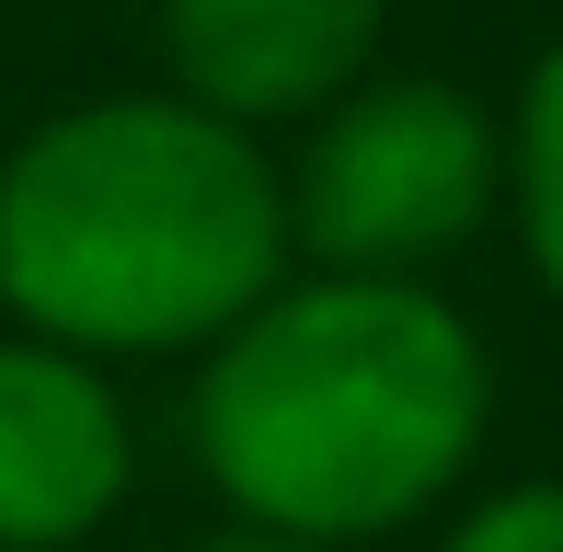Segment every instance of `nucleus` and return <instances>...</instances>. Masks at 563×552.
I'll list each match as a JSON object with an SVG mask.
<instances>
[{"label": "nucleus", "mask_w": 563, "mask_h": 552, "mask_svg": "<svg viewBox=\"0 0 563 552\" xmlns=\"http://www.w3.org/2000/svg\"><path fill=\"white\" fill-rule=\"evenodd\" d=\"M185 449L230 530L311 552L402 541L495 449V345L438 276L288 265L185 357Z\"/></svg>", "instance_id": "nucleus-1"}, {"label": "nucleus", "mask_w": 563, "mask_h": 552, "mask_svg": "<svg viewBox=\"0 0 563 552\" xmlns=\"http://www.w3.org/2000/svg\"><path fill=\"white\" fill-rule=\"evenodd\" d=\"M288 276L276 150L185 92H81L0 150V322L92 368L219 345Z\"/></svg>", "instance_id": "nucleus-2"}, {"label": "nucleus", "mask_w": 563, "mask_h": 552, "mask_svg": "<svg viewBox=\"0 0 563 552\" xmlns=\"http://www.w3.org/2000/svg\"><path fill=\"white\" fill-rule=\"evenodd\" d=\"M276 208H288V265L438 276L495 231V104L449 69L379 58L311 128H288Z\"/></svg>", "instance_id": "nucleus-3"}, {"label": "nucleus", "mask_w": 563, "mask_h": 552, "mask_svg": "<svg viewBox=\"0 0 563 552\" xmlns=\"http://www.w3.org/2000/svg\"><path fill=\"white\" fill-rule=\"evenodd\" d=\"M139 495V426L115 368L0 322V552H92Z\"/></svg>", "instance_id": "nucleus-4"}, {"label": "nucleus", "mask_w": 563, "mask_h": 552, "mask_svg": "<svg viewBox=\"0 0 563 552\" xmlns=\"http://www.w3.org/2000/svg\"><path fill=\"white\" fill-rule=\"evenodd\" d=\"M150 35H162V92L276 139L379 69L391 0H150Z\"/></svg>", "instance_id": "nucleus-5"}, {"label": "nucleus", "mask_w": 563, "mask_h": 552, "mask_svg": "<svg viewBox=\"0 0 563 552\" xmlns=\"http://www.w3.org/2000/svg\"><path fill=\"white\" fill-rule=\"evenodd\" d=\"M495 219L518 231V265L563 311V35L518 69V92L495 115Z\"/></svg>", "instance_id": "nucleus-6"}, {"label": "nucleus", "mask_w": 563, "mask_h": 552, "mask_svg": "<svg viewBox=\"0 0 563 552\" xmlns=\"http://www.w3.org/2000/svg\"><path fill=\"white\" fill-rule=\"evenodd\" d=\"M438 552H563V472H529V484H495L438 530Z\"/></svg>", "instance_id": "nucleus-7"}, {"label": "nucleus", "mask_w": 563, "mask_h": 552, "mask_svg": "<svg viewBox=\"0 0 563 552\" xmlns=\"http://www.w3.org/2000/svg\"><path fill=\"white\" fill-rule=\"evenodd\" d=\"M185 552H311V541H265V530H219V541H185Z\"/></svg>", "instance_id": "nucleus-8"}]
</instances>
